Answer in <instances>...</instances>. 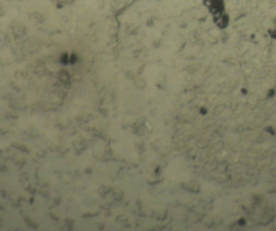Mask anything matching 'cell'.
<instances>
[{
	"mask_svg": "<svg viewBox=\"0 0 276 231\" xmlns=\"http://www.w3.org/2000/svg\"><path fill=\"white\" fill-rule=\"evenodd\" d=\"M270 33L272 34V36H273V37H275V38H276V30L272 31V32H271Z\"/></svg>",
	"mask_w": 276,
	"mask_h": 231,
	"instance_id": "obj_2",
	"label": "cell"
},
{
	"mask_svg": "<svg viewBox=\"0 0 276 231\" xmlns=\"http://www.w3.org/2000/svg\"><path fill=\"white\" fill-rule=\"evenodd\" d=\"M203 2L214 18L225 14V0H203Z\"/></svg>",
	"mask_w": 276,
	"mask_h": 231,
	"instance_id": "obj_1",
	"label": "cell"
}]
</instances>
